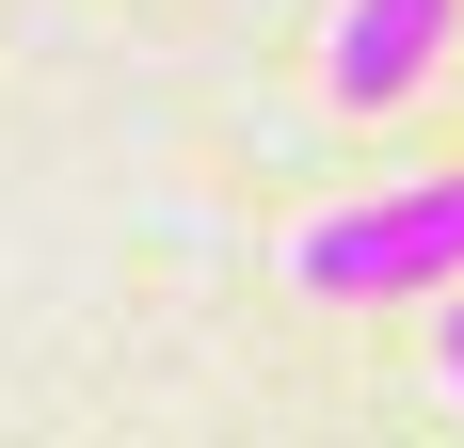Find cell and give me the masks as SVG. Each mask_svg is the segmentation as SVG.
<instances>
[{"label":"cell","mask_w":464,"mask_h":448,"mask_svg":"<svg viewBox=\"0 0 464 448\" xmlns=\"http://www.w3.org/2000/svg\"><path fill=\"white\" fill-rule=\"evenodd\" d=\"M288 272L321 288V305H449L464 288V177H401L369 192V209H321L304 240H288Z\"/></svg>","instance_id":"cell-1"},{"label":"cell","mask_w":464,"mask_h":448,"mask_svg":"<svg viewBox=\"0 0 464 448\" xmlns=\"http://www.w3.org/2000/svg\"><path fill=\"white\" fill-rule=\"evenodd\" d=\"M449 33H464V0H353V16H336V48H321L336 112H401V96L449 64Z\"/></svg>","instance_id":"cell-2"},{"label":"cell","mask_w":464,"mask_h":448,"mask_svg":"<svg viewBox=\"0 0 464 448\" xmlns=\"http://www.w3.org/2000/svg\"><path fill=\"white\" fill-rule=\"evenodd\" d=\"M432 368H449V401H464V288L432 305Z\"/></svg>","instance_id":"cell-3"}]
</instances>
